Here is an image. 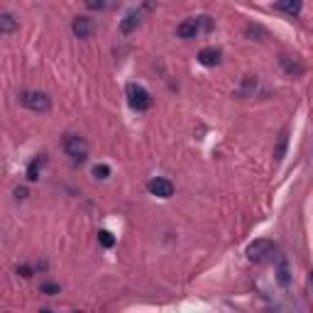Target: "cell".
Here are the masks:
<instances>
[{"label":"cell","mask_w":313,"mask_h":313,"mask_svg":"<svg viewBox=\"0 0 313 313\" xmlns=\"http://www.w3.org/2000/svg\"><path fill=\"white\" fill-rule=\"evenodd\" d=\"M140 17H142V13H140V10H130V13L125 15V20L120 22V32H123V34L135 32L137 25H140Z\"/></svg>","instance_id":"9"},{"label":"cell","mask_w":313,"mask_h":313,"mask_svg":"<svg viewBox=\"0 0 313 313\" xmlns=\"http://www.w3.org/2000/svg\"><path fill=\"white\" fill-rule=\"evenodd\" d=\"M282 66H284V71L289 76H301L303 74V66H301L299 61H291L289 56H282Z\"/></svg>","instance_id":"12"},{"label":"cell","mask_w":313,"mask_h":313,"mask_svg":"<svg viewBox=\"0 0 313 313\" xmlns=\"http://www.w3.org/2000/svg\"><path fill=\"white\" fill-rule=\"evenodd\" d=\"M64 150L66 154L74 159V162H86V157H88V142L79 135H66L64 137Z\"/></svg>","instance_id":"3"},{"label":"cell","mask_w":313,"mask_h":313,"mask_svg":"<svg viewBox=\"0 0 313 313\" xmlns=\"http://www.w3.org/2000/svg\"><path fill=\"white\" fill-rule=\"evenodd\" d=\"M301 8H303V0H276V10H282L286 15H299Z\"/></svg>","instance_id":"10"},{"label":"cell","mask_w":313,"mask_h":313,"mask_svg":"<svg viewBox=\"0 0 313 313\" xmlns=\"http://www.w3.org/2000/svg\"><path fill=\"white\" fill-rule=\"evenodd\" d=\"M20 98V103L25 106V108L34 110V113H47V110L52 108V100H49V95L42 93V91H22V93L17 95Z\"/></svg>","instance_id":"1"},{"label":"cell","mask_w":313,"mask_h":313,"mask_svg":"<svg viewBox=\"0 0 313 313\" xmlns=\"http://www.w3.org/2000/svg\"><path fill=\"white\" fill-rule=\"evenodd\" d=\"M286 142H289V132H286V130H282V135H279V142H276V150H274V157H276V159H284V154H286Z\"/></svg>","instance_id":"15"},{"label":"cell","mask_w":313,"mask_h":313,"mask_svg":"<svg viewBox=\"0 0 313 313\" xmlns=\"http://www.w3.org/2000/svg\"><path fill=\"white\" fill-rule=\"evenodd\" d=\"M274 252H276L274 242H269V240H255L252 245L247 247V259L255 262V264H262V262L272 259Z\"/></svg>","instance_id":"2"},{"label":"cell","mask_w":313,"mask_h":313,"mask_svg":"<svg viewBox=\"0 0 313 313\" xmlns=\"http://www.w3.org/2000/svg\"><path fill=\"white\" fill-rule=\"evenodd\" d=\"M98 240H100V245H103V247H113V245H115V237H113L108 230L98 232Z\"/></svg>","instance_id":"18"},{"label":"cell","mask_w":313,"mask_h":313,"mask_svg":"<svg viewBox=\"0 0 313 313\" xmlns=\"http://www.w3.org/2000/svg\"><path fill=\"white\" fill-rule=\"evenodd\" d=\"M147 189H150L152 196H157V198H171L174 196V184L169 181V179H152L150 184H147Z\"/></svg>","instance_id":"5"},{"label":"cell","mask_w":313,"mask_h":313,"mask_svg":"<svg viewBox=\"0 0 313 313\" xmlns=\"http://www.w3.org/2000/svg\"><path fill=\"white\" fill-rule=\"evenodd\" d=\"M15 196H17L20 201H25V198H27V189H17L15 191Z\"/></svg>","instance_id":"23"},{"label":"cell","mask_w":313,"mask_h":313,"mask_svg":"<svg viewBox=\"0 0 313 313\" xmlns=\"http://www.w3.org/2000/svg\"><path fill=\"white\" fill-rule=\"evenodd\" d=\"M15 29H17V20H15L10 13H3L0 15V32L3 34H13Z\"/></svg>","instance_id":"11"},{"label":"cell","mask_w":313,"mask_h":313,"mask_svg":"<svg viewBox=\"0 0 313 313\" xmlns=\"http://www.w3.org/2000/svg\"><path fill=\"white\" fill-rule=\"evenodd\" d=\"M93 177L95 179H108L110 177V166H106V164H95V166H93Z\"/></svg>","instance_id":"19"},{"label":"cell","mask_w":313,"mask_h":313,"mask_svg":"<svg viewBox=\"0 0 313 313\" xmlns=\"http://www.w3.org/2000/svg\"><path fill=\"white\" fill-rule=\"evenodd\" d=\"M311 284H313V272H311Z\"/></svg>","instance_id":"24"},{"label":"cell","mask_w":313,"mask_h":313,"mask_svg":"<svg viewBox=\"0 0 313 313\" xmlns=\"http://www.w3.org/2000/svg\"><path fill=\"white\" fill-rule=\"evenodd\" d=\"M40 291H42V294H47V296H54V294H59V284L44 282V284H40Z\"/></svg>","instance_id":"20"},{"label":"cell","mask_w":313,"mask_h":313,"mask_svg":"<svg viewBox=\"0 0 313 313\" xmlns=\"http://www.w3.org/2000/svg\"><path fill=\"white\" fill-rule=\"evenodd\" d=\"M17 274L27 279V276H32V269H29V267H20V269H17Z\"/></svg>","instance_id":"22"},{"label":"cell","mask_w":313,"mask_h":313,"mask_svg":"<svg viewBox=\"0 0 313 313\" xmlns=\"http://www.w3.org/2000/svg\"><path fill=\"white\" fill-rule=\"evenodd\" d=\"M127 103L132 106L135 110H147L152 106V95L142 88V86H137V83H127Z\"/></svg>","instance_id":"4"},{"label":"cell","mask_w":313,"mask_h":313,"mask_svg":"<svg viewBox=\"0 0 313 313\" xmlns=\"http://www.w3.org/2000/svg\"><path fill=\"white\" fill-rule=\"evenodd\" d=\"M44 162H47L44 157H37V159L27 166V179H29V181H37V179H40V169L44 166Z\"/></svg>","instance_id":"14"},{"label":"cell","mask_w":313,"mask_h":313,"mask_svg":"<svg viewBox=\"0 0 313 313\" xmlns=\"http://www.w3.org/2000/svg\"><path fill=\"white\" fill-rule=\"evenodd\" d=\"M88 10H106L110 5V0H83Z\"/></svg>","instance_id":"17"},{"label":"cell","mask_w":313,"mask_h":313,"mask_svg":"<svg viewBox=\"0 0 313 313\" xmlns=\"http://www.w3.org/2000/svg\"><path fill=\"white\" fill-rule=\"evenodd\" d=\"M276 279H279L282 286H289V282H291V276H289V264H286L284 257L279 259V264H276Z\"/></svg>","instance_id":"13"},{"label":"cell","mask_w":313,"mask_h":313,"mask_svg":"<svg viewBox=\"0 0 313 313\" xmlns=\"http://www.w3.org/2000/svg\"><path fill=\"white\" fill-rule=\"evenodd\" d=\"M93 29H95V25H93V20H91V17H76V20L71 22V32H74L79 40L91 37V34H93Z\"/></svg>","instance_id":"6"},{"label":"cell","mask_w":313,"mask_h":313,"mask_svg":"<svg viewBox=\"0 0 313 313\" xmlns=\"http://www.w3.org/2000/svg\"><path fill=\"white\" fill-rule=\"evenodd\" d=\"M255 88H257V79H252V76H247L242 86H240V95H252L255 93Z\"/></svg>","instance_id":"16"},{"label":"cell","mask_w":313,"mask_h":313,"mask_svg":"<svg viewBox=\"0 0 313 313\" xmlns=\"http://www.w3.org/2000/svg\"><path fill=\"white\" fill-rule=\"evenodd\" d=\"M198 29H201V17H198V20H186V22H181L177 27V34L181 40H191V37L198 34Z\"/></svg>","instance_id":"7"},{"label":"cell","mask_w":313,"mask_h":313,"mask_svg":"<svg viewBox=\"0 0 313 313\" xmlns=\"http://www.w3.org/2000/svg\"><path fill=\"white\" fill-rule=\"evenodd\" d=\"M245 34L247 37H267V32L262 27H255V25H250V27L245 29Z\"/></svg>","instance_id":"21"},{"label":"cell","mask_w":313,"mask_h":313,"mask_svg":"<svg viewBox=\"0 0 313 313\" xmlns=\"http://www.w3.org/2000/svg\"><path fill=\"white\" fill-rule=\"evenodd\" d=\"M198 61L203 64V66H218L220 64V52L216 47H205L198 52Z\"/></svg>","instance_id":"8"}]
</instances>
